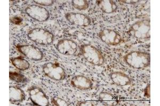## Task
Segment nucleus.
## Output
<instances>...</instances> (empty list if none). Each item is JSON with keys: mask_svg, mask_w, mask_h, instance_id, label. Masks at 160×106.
Instances as JSON below:
<instances>
[{"mask_svg": "<svg viewBox=\"0 0 160 106\" xmlns=\"http://www.w3.org/2000/svg\"><path fill=\"white\" fill-rule=\"evenodd\" d=\"M29 98L33 104L37 106H48L50 105L49 99L42 89L33 85L28 89Z\"/></svg>", "mask_w": 160, "mask_h": 106, "instance_id": "nucleus-7", "label": "nucleus"}, {"mask_svg": "<svg viewBox=\"0 0 160 106\" xmlns=\"http://www.w3.org/2000/svg\"><path fill=\"white\" fill-rule=\"evenodd\" d=\"M56 49L61 54L71 56L77 52L78 46L77 43L73 40L64 38L59 40L57 42Z\"/></svg>", "mask_w": 160, "mask_h": 106, "instance_id": "nucleus-10", "label": "nucleus"}, {"mask_svg": "<svg viewBox=\"0 0 160 106\" xmlns=\"http://www.w3.org/2000/svg\"><path fill=\"white\" fill-rule=\"evenodd\" d=\"M71 2L75 9L80 11L86 10L89 7V2L87 0H73Z\"/></svg>", "mask_w": 160, "mask_h": 106, "instance_id": "nucleus-18", "label": "nucleus"}, {"mask_svg": "<svg viewBox=\"0 0 160 106\" xmlns=\"http://www.w3.org/2000/svg\"><path fill=\"white\" fill-rule=\"evenodd\" d=\"M80 52L86 61L95 66H102L105 63L103 54L98 49L90 44L81 45Z\"/></svg>", "mask_w": 160, "mask_h": 106, "instance_id": "nucleus-2", "label": "nucleus"}, {"mask_svg": "<svg viewBox=\"0 0 160 106\" xmlns=\"http://www.w3.org/2000/svg\"><path fill=\"white\" fill-rule=\"evenodd\" d=\"M35 3L42 7H50L55 3V1L53 0H34Z\"/></svg>", "mask_w": 160, "mask_h": 106, "instance_id": "nucleus-21", "label": "nucleus"}, {"mask_svg": "<svg viewBox=\"0 0 160 106\" xmlns=\"http://www.w3.org/2000/svg\"><path fill=\"white\" fill-rule=\"evenodd\" d=\"M151 21L149 19L135 22L130 27L128 32L131 36L139 39H149L151 37Z\"/></svg>", "mask_w": 160, "mask_h": 106, "instance_id": "nucleus-4", "label": "nucleus"}, {"mask_svg": "<svg viewBox=\"0 0 160 106\" xmlns=\"http://www.w3.org/2000/svg\"><path fill=\"white\" fill-rule=\"evenodd\" d=\"M99 37L103 43L109 46H117L122 42L121 36L117 31L104 28L99 33Z\"/></svg>", "mask_w": 160, "mask_h": 106, "instance_id": "nucleus-9", "label": "nucleus"}, {"mask_svg": "<svg viewBox=\"0 0 160 106\" xmlns=\"http://www.w3.org/2000/svg\"><path fill=\"white\" fill-rule=\"evenodd\" d=\"M42 71L46 76L55 81H62L66 77L65 69L58 63L51 62L44 63L42 66Z\"/></svg>", "mask_w": 160, "mask_h": 106, "instance_id": "nucleus-5", "label": "nucleus"}, {"mask_svg": "<svg viewBox=\"0 0 160 106\" xmlns=\"http://www.w3.org/2000/svg\"><path fill=\"white\" fill-rule=\"evenodd\" d=\"M110 77L115 85L118 86H127L131 85V80L127 74L121 71H114L110 74Z\"/></svg>", "mask_w": 160, "mask_h": 106, "instance_id": "nucleus-13", "label": "nucleus"}, {"mask_svg": "<svg viewBox=\"0 0 160 106\" xmlns=\"http://www.w3.org/2000/svg\"><path fill=\"white\" fill-rule=\"evenodd\" d=\"M25 12L32 19L38 22H45L49 19V12L46 7L38 4H31L26 7Z\"/></svg>", "mask_w": 160, "mask_h": 106, "instance_id": "nucleus-6", "label": "nucleus"}, {"mask_svg": "<svg viewBox=\"0 0 160 106\" xmlns=\"http://www.w3.org/2000/svg\"><path fill=\"white\" fill-rule=\"evenodd\" d=\"M10 61L14 67L19 70L26 71L30 67L29 62L21 56L11 58Z\"/></svg>", "mask_w": 160, "mask_h": 106, "instance_id": "nucleus-17", "label": "nucleus"}, {"mask_svg": "<svg viewBox=\"0 0 160 106\" xmlns=\"http://www.w3.org/2000/svg\"><path fill=\"white\" fill-rule=\"evenodd\" d=\"M97 4L103 12L108 14L116 12L118 9L117 3L112 0H100L97 1Z\"/></svg>", "mask_w": 160, "mask_h": 106, "instance_id": "nucleus-15", "label": "nucleus"}, {"mask_svg": "<svg viewBox=\"0 0 160 106\" xmlns=\"http://www.w3.org/2000/svg\"><path fill=\"white\" fill-rule=\"evenodd\" d=\"M71 85L74 88L81 90H88L92 88V81L83 75H77L71 80Z\"/></svg>", "mask_w": 160, "mask_h": 106, "instance_id": "nucleus-12", "label": "nucleus"}, {"mask_svg": "<svg viewBox=\"0 0 160 106\" xmlns=\"http://www.w3.org/2000/svg\"><path fill=\"white\" fill-rule=\"evenodd\" d=\"M28 37L35 43L42 46L49 45L53 43L55 36L52 33L42 28H35L28 32Z\"/></svg>", "mask_w": 160, "mask_h": 106, "instance_id": "nucleus-3", "label": "nucleus"}, {"mask_svg": "<svg viewBox=\"0 0 160 106\" xmlns=\"http://www.w3.org/2000/svg\"><path fill=\"white\" fill-rule=\"evenodd\" d=\"M65 17L69 23L81 27H88L91 24V19L83 13L78 12H68Z\"/></svg>", "mask_w": 160, "mask_h": 106, "instance_id": "nucleus-11", "label": "nucleus"}, {"mask_svg": "<svg viewBox=\"0 0 160 106\" xmlns=\"http://www.w3.org/2000/svg\"><path fill=\"white\" fill-rule=\"evenodd\" d=\"M124 62L133 68L142 69L150 65L151 56L148 53L132 51L123 56Z\"/></svg>", "mask_w": 160, "mask_h": 106, "instance_id": "nucleus-1", "label": "nucleus"}, {"mask_svg": "<svg viewBox=\"0 0 160 106\" xmlns=\"http://www.w3.org/2000/svg\"><path fill=\"white\" fill-rule=\"evenodd\" d=\"M78 106H97L98 105L95 101L87 100L81 101L78 103Z\"/></svg>", "mask_w": 160, "mask_h": 106, "instance_id": "nucleus-22", "label": "nucleus"}, {"mask_svg": "<svg viewBox=\"0 0 160 106\" xmlns=\"http://www.w3.org/2000/svg\"><path fill=\"white\" fill-rule=\"evenodd\" d=\"M51 104L55 106H69L68 102L61 98L54 96L51 98L50 100Z\"/></svg>", "mask_w": 160, "mask_h": 106, "instance_id": "nucleus-20", "label": "nucleus"}, {"mask_svg": "<svg viewBox=\"0 0 160 106\" xmlns=\"http://www.w3.org/2000/svg\"><path fill=\"white\" fill-rule=\"evenodd\" d=\"M9 77L10 80L16 82L24 83L27 81L26 77L24 75L18 72H10Z\"/></svg>", "mask_w": 160, "mask_h": 106, "instance_id": "nucleus-19", "label": "nucleus"}, {"mask_svg": "<svg viewBox=\"0 0 160 106\" xmlns=\"http://www.w3.org/2000/svg\"><path fill=\"white\" fill-rule=\"evenodd\" d=\"M99 98L101 103L106 106H116L118 101L116 97L107 92H102L99 94Z\"/></svg>", "mask_w": 160, "mask_h": 106, "instance_id": "nucleus-16", "label": "nucleus"}, {"mask_svg": "<svg viewBox=\"0 0 160 106\" xmlns=\"http://www.w3.org/2000/svg\"><path fill=\"white\" fill-rule=\"evenodd\" d=\"M119 2H122L123 3L128 4H134L137 3L139 2H140V1H133V0H123V1H119Z\"/></svg>", "mask_w": 160, "mask_h": 106, "instance_id": "nucleus-24", "label": "nucleus"}, {"mask_svg": "<svg viewBox=\"0 0 160 106\" xmlns=\"http://www.w3.org/2000/svg\"><path fill=\"white\" fill-rule=\"evenodd\" d=\"M16 48L21 54L32 61H40L43 58V52L34 45H18Z\"/></svg>", "mask_w": 160, "mask_h": 106, "instance_id": "nucleus-8", "label": "nucleus"}, {"mask_svg": "<svg viewBox=\"0 0 160 106\" xmlns=\"http://www.w3.org/2000/svg\"><path fill=\"white\" fill-rule=\"evenodd\" d=\"M24 90L18 86H11L9 88V100L11 103H19L25 99Z\"/></svg>", "mask_w": 160, "mask_h": 106, "instance_id": "nucleus-14", "label": "nucleus"}, {"mask_svg": "<svg viewBox=\"0 0 160 106\" xmlns=\"http://www.w3.org/2000/svg\"><path fill=\"white\" fill-rule=\"evenodd\" d=\"M151 88H150V84H148L144 90V96L145 97L150 98L151 95Z\"/></svg>", "mask_w": 160, "mask_h": 106, "instance_id": "nucleus-23", "label": "nucleus"}]
</instances>
